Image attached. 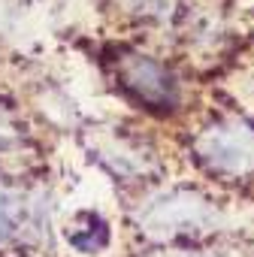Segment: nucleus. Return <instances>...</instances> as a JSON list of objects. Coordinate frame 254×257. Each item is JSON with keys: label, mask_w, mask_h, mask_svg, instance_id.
<instances>
[{"label": "nucleus", "mask_w": 254, "mask_h": 257, "mask_svg": "<svg viewBox=\"0 0 254 257\" xmlns=\"http://www.w3.org/2000/svg\"><path fill=\"white\" fill-rule=\"evenodd\" d=\"M25 203L13 194H0V242L16 239L25 224Z\"/></svg>", "instance_id": "20e7f679"}, {"label": "nucleus", "mask_w": 254, "mask_h": 257, "mask_svg": "<svg viewBox=\"0 0 254 257\" xmlns=\"http://www.w3.org/2000/svg\"><path fill=\"white\" fill-rule=\"evenodd\" d=\"M182 257H194V254H182Z\"/></svg>", "instance_id": "423d86ee"}, {"label": "nucleus", "mask_w": 254, "mask_h": 257, "mask_svg": "<svg viewBox=\"0 0 254 257\" xmlns=\"http://www.w3.org/2000/svg\"><path fill=\"white\" fill-rule=\"evenodd\" d=\"M212 221V209L194 197V194H176L164 203H158L149 212V227H155V233H191L200 230Z\"/></svg>", "instance_id": "7ed1b4c3"}, {"label": "nucleus", "mask_w": 254, "mask_h": 257, "mask_svg": "<svg viewBox=\"0 0 254 257\" xmlns=\"http://www.w3.org/2000/svg\"><path fill=\"white\" fill-rule=\"evenodd\" d=\"M85 221H88V227H70L67 239L79 251H97L100 245H106V224L100 218H94V215H88Z\"/></svg>", "instance_id": "39448f33"}, {"label": "nucleus", "mask_w": 254, "mask_h": 257, "mask_svg": "<svg viewBox=\"0 0 254 257\" xmlns=\"http://www.w3.org/2000/svg\"><path fill=\"white\" fill-rule=\"evenodd\" d=\"M197 152L203 155V161H209L224 173H242L254 167V131L242 124L212 127L197 143Z\"/></svg>", "instance_id": "f03ea898"}, {"label": "nucleus", "mask_w": 254, "mask_h": 257, "mask_svg": "<svg viewBox=\"0 0 254 257\" xmlns=\"http://www.w3.org/2000/svg\"><path fill=\"white\" fill-rule=\"evenodd\" d=\"M118 79L140 103L152 106L155 112H170L179 103V85L173 73L146 55L124 52L118 61Z\"/></svg>", "instance_id": "f257e3e1"}]
</instances>
